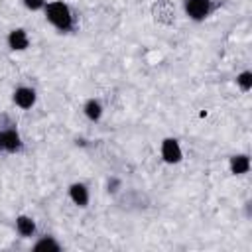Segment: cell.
<instances>
[{
    "mask_svg": "<svg viewBox=\"0 0 252 252\" xmlns=\"http://www.w3.org/2000/svg\"><path fill=\"white\" fill-rule=\"evenodd\" d=\"M45 12V20L61 33H69L75 28V16L69 8V4H65L63 0H53V2H45L43 6Z\"/></svg>",
    "mask_w": 252,
    "mask_h": 252,
    "instance_id": "cell-1",
    "label": "cell"
},
{
    "mask_svg": "<svg viewBox=\"0 0 252 252\" xmlns=\"http://www.w3.org/2000/svg\"><path fill=\"white\" fill-rule=\"evenodd\" d=\"M213 0H183L185 16L193 22H203L213 12Z\"/></svg>",
    "mask_w": 252,
    "mask_h": 252,
    "instance_id": "cell-2",
    "label": "cell"
},
{
    "mask_svg": "<svg viewBox=\"0 0 252 252\" xmlns=\"http://www.w3.org/2000/svg\"><path fill=\"white\" fill-rule=\"evenodd\" d=\"M0 146L6 154H18L24 148L22 136L16 128H0Z\"/></svg>",
    "mask_w": 252,
    "mask_h": 252,
    "instance_id": "cell-3",
    "label": "cell"
},
{
    "mask_svg": "<svg viewBox=\"0 0 252 252\" xmlns=\"http://www.w3.org/2000/svg\"><path fill=\"white\" fill-rule=\"evenodd\" d=\"M12 100H14V104H16L18 108H22V110H30V108L35 104V100H37V93H35L33 87L20 85V87L14 89V93H12Z\"/></svg>",
    "mask_w": 252,
    "mask_h": 252,
    "instance_id": "cell-4",
    "label": "cell"
},
{
    "mask_svg": "<svg viewBox=\"0 0 252 252\" xmlns=\"http://www.w3.org/2000/svg\"><path fill=\"white\" fill-rule=\"evenodd\" d=\"M159 154L165 163H179L183 159V150L175 138H163L159 144Z\"/></svg>",
    "mask_w": 252,
    "mask_h": 252,
    "instance_id": "cell-5",
    "label": "cell"
},
{
    "mask_svg": "<svg viewBox=\"0 0 252 252\" xmlns=\"http://www.w3.org/2000/svg\"><path fill=\"white\" fill-rule=\"evenodd\" d=\"M6 43L12 51H26L30 47V35L24 28H14L6 35Z\"/></svg>",
    "mask_w": 252,
    "mask_h": 252,
    "instance_id": "cell-6",
    "label": "cell"
},
{
    "mask_svg": "<svg viewBox=\"0 0 252 252\" xmlns=\"http://www.w3.org/2000/svg\"><path fill=\"white\" fill-rule=\"evenodd\" d=\"M69 199L77 205V207H87L89 205V199H91V193H89V187L85 185V183H81V181H77V183H71L69 185Z\"/></svg>",
    "mask_w": 252,
    "mask_h": 252,
    "instance_id": "cell-7",
    "label": "cell"
},
{
    "mask_svg": "<svg viewBox=\"0 0 252 252\" xmlns=\"http://www.w3.org/2000/svg\"><path fill=\"white\" fill-rule=\"evenodd\" d=\"M102 112H104V108H102V102L98 100V98H87L85 100V104H83V114L91 120V122H98L100 118H102Z\"/></svg>",
    "mask_w": 252,
    "mask_h": 252,
    "instance_id": "cell-8",
    "label": "cell"
},
{
    "mask_svg": "<svg viewBox=\"0 0 252 252\" xmlns=\"http://www.w3.org/2000/svg\"><path fill=\"white\" fill-rule=\"evenodd\" d=\"M16 232L22 238H32L35 234V220L28 215H18L16 217Z\"/></svg>",
    "mask_w": 252,
    "mask_h": 252,
    "instance_id": "cell-9",
    "label": "cell"
},
{
    "mask_svg": "<svg viewBox=\"0 0 252 252\" xmlns=\"http://www.w3.org/2000/svg\"><path fill=\"white\" fill-rule=\"evenodd\" d=\"M228 167L232 175H244L250 171V158L246 154H234L228 161Z\"/></svg>",
    "mask_w": 252,
    "mask_h": 252,
    "instance_id": "cell-10",
    "label": "cell"
},
{
    "mask_svg": "<svg viewBox=\"0 0 252 252\" xmlns=\"http://www.w3.org/2000/svg\"><path fill=\"white\" fill-rule=\"evenodd\" d=\"M33 250H35V252H59V250H61V244H59L53 236H41V238L33 244Z\"/></svg>",
    "mask_w": 252,
    "mask_h": 252,
    "instance_id": "cell-11",
    "label": "cell"
},
{
    "mask_svg": "<svg viewBox=\"0 0 252 252\" xmlns=\"http://www.w3.org/2000/svg\"><path fill=\"white\" fill-rule=\"evenodd\" d=\"M236 85L240 87V91L242 93H248L250 89H252V71H242V73H238L236 75Z\"/></svg>",
    "mask_w": 252,
    "mask_h": 252,
    "instance_id": "cell-12",
    "label": "cell"
},
{
    "mask_svg": "<svg viewBox=\"0 0 252 252\" xmlns=\"http://www.w3.org/2000/svg\"><path fill=\"white\" fill-rule=\"evenodd\" d=\"M22 4H24L28 10H32V12H37V10H43L45 0H22Z\"/></svg>",
    "mask_w": 252,
    "mask_h": 252,
    "instance_id": "cell-13",
    "label": "cell"
},
{
    "mask_svg": "<svg viewBox=\"0 0 252 252\" xmlns=\"http://www.w3.org/2000/svg\"><path fill=\"white\" fill-rule=\"evenodd\" d=\"M118 187H120V179L110 177V179H108V193H116V191H118Z\"/></svg>",
    "mask_w": 252,
    "mask_h": 252,
    "instance_id": "cell-14",
    "label": "cell"
},
{
    "mask_svg": "<svg viewBox=\"0 0 252 252\" xmlns=\"http://www.w3.org/2000/svg\"><path fill=\"white\" fill-rule=\"evenodd\" d=\"M0 152H2V146H0Z\"/></svg>",
    "mask_w": 252,
    "mask_h": 252,
    "instance_id": "cell-15",
    "label": "cell"
}]
</instances>
